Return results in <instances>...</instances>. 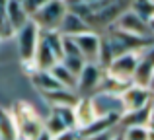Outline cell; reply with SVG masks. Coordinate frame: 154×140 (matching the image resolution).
I'll use <instances>...</instances> for the list:
<instances>
[{
	"label": "cell",
	"mask_w": 154,
	"mask_h": 140,
	"mask_svg": "<svg viewBox=\"0 0 154 140\" xmlns=\"http://www.w3.org/2000/svg\"><path fill=\"white\" fill-rule=\"evenodd\" d=\"M12 115L16 119V127H18V134L22 140H35L39 133L43 130V121L39 113L26 101H18L12 109Z\"/></svg>",
	"instance_id": "obj_1"
},
{
	"label": "cell",
	"mask_w": 154,
	"mask_h": 140,
	"mask_svg": "<svg viewBox=\"0 0 154 140\" xmlns=\"http://www.w3.org/2000/svg\"><path fill=\"white\" fill-rule=\"evenodd\" d=\"M18 55L20 61L26 68L31 70L33 64V57H35V49H37V41H39V27L35 25L33 19H27L18 31Z\"/></svg>",
	"instance_id": "obj_2"
},
{
	"label": "cell",
	"mask_w": 154,
	"mask_h": 140,
	"mask_svg": "<svg viewBox=\"0 0 154 140\" xmlns=\"http://www.w3.org/2000/svg\"><path fill=\"white\" fill-rule=\"evenodd\" d=\"M66 10H68L66 0H49L31 19L35 22V25L41 31H57V27L60 25Z\"/></svg>",
	"instance_id": "obj_3"
},
{
	"label": "cell",
	"mask_w": 154,
	"mask_h": 140,
	"mask_svg": "<svg viewBox=\"0 0 154 140\" xmlns=\"http://www.w3.org/2000/svg\"><path fill=\"white\" fill-rule=\"evenodd\" d=\"M111 29L121 31V33L133 35V37H140V39H150V31L146 27V22L140 19L135 12L125 10L119 18L115 19V23L111 25Z\"/></svg>",
	"instance_id": "obj_4"
},
{
	"label": "cell",
	"mask_w": 154,
	"mask_h": 140,
	"mask_svg": "<svg viewBox=\"0 0 154 140\" xmlns=\"http://www.w3.org/2000/svg\"><path fill=\"white\" fill-rule=\"evenodd\" d=\"M152 72H154V45H148L143 51H139V58H137V66H135V72H133L131 84L146 88L148 82H150Z\"/></svg>",
	"instance_id": "obj_5"
},
{
	"label": "cell",
	"mask_w": 154,
	"mask_h": 140,
	"mask_svg": "<svg viewBox=\"0 0 154 140\" xmlns=\"http://www.w3.org/2000/svg\"><path fill=\"white\" fill-rule=\"evenodd\" d=\"M150 99H152V94L146 90V88L133 86V84L119 95V101H121V107H123V113H131V111L144 109V107L150 105Z\"/></svg>",
	"instance_id": "obj_6"
},
{
	"label": "cell",
	"mask_w": 154,
	"mask_h": 140,
	"mask_svg": "<svg viewBox=\"0 0 154 140\" xmlns=\"http://www.w3.org/2000/svg\"><path fill=\"white\" fill-rule=\"evenodd\" d=\"M137 58H139V51H137V53L119 55V57H115L111 61V64L107 66L105 74L113 76V78H117V80H123V82H131L133 72H135V66H137Z\"/></svg>",
	"instance_id": "obj_7"
},
{
	"label": "cell",
	"mask_w": 154,
	"mask_h": 140,
	"mask_svg": "<svg viewBox=\"0 0 154 140\" xmlns=\"http://www.w3.org/2000/svg\"><path fill=\"white\" fill-rule=\"evenodd\" d=\"M90 103L94 107L96 117H107V115H123V107H121L119 95H109V94H96L90 97Z\"/></svg>",
	"instance_id": "obj_8"
},
{
	"label": "cell",
	"mask_w": 154,
	"mask_h": 140,
	"mask_svg": "<svg viewBox=\"0 0 154 140\" xmlns=\"http://www.w3.org/2000/svg\"><path fill=\"white\" fill-rule=\"evenodd\" d=\"M70 39L74 41L76 49L80 51V55H82L84 61L86 62H96L98 51H100V41H102V37H100L96 31H88V33L76 35V37H70Z\"/></svg>",
	"instance_id": "obj_9"
},
{
	"label": "cell",
	"mask_w": 154,
	"mask_h": 140,
	"mask_svg": "<svg viewBox=\"0 0 154 140\" xmlns=\"http://www.w3.org/2000/svg\"><path fill=\"white\" fill-rule=\"evenodd\" d=\"M88 31H94V29L86 23L84 18H80L78 14H74V12H70V10H66L60 25L57 27V33H59L60 37H76V35L88 33Z\"/></svg>",
	"instance_id": "obj_10"
},
{
	"label": "cell",
	"mask_w": 154,
	"mask_h": 140,
	"mask_svg": "<svg viewBox=\"0 0 154 140\" xmlns=\"http://www.w3.org/2000/svg\"><path fill=\"white\" fill-rule=\"evenodd\" d=\"M102 76H103V70L100 68L96 62H86L82 72H80L78 78H76V88H78L82 94H88V91L98 88Z\"/></svg>",
	"instance_id": "obj_11"
},
{
	"label": "cell",
	"mask_w": 154,
	"mask_h": 140,
	"mask_svg": "<svg viewBox=\"0 0 154 140\" xmlns=\"http://www.w3.org/2000/svg\"><path fill=\"white\" fill-rule=\"evenodd\" d=\"M57 64V58L53 55V51L49 49V45L45 43V39L39 33V41H37V49H35V57H33V64H31V70H43L49 72L53 66Z\"/></svg>",
	"instance_id": "obj_12"
},
{
	"label": "cell",
	"mask_w": 154,
	"mask_h": 140,
	"mask_svg": "<svg viewBox=\"0 0 154 140\" xmlns=\"http://www.w3.org/2000/svg\"><path fill=\"white\" fill-rule=\"evenodd\" d=\"M74 119H76V130H82L86 129L88 125L96 121V113H94V107L90 103V97H78L74 105Z\"/></svg>",
	"instance_id": "obj_13"
},
{
	"label": "cell",
	"mask_w": 154,
	"mask_h": 140,
	"mask_svg": "<svg viewBox=\"0 0 154 140\" xmlns=\"http://www.w3.org/2000/svg\"><path fill=\"white\" fill-rule=\"evenodd\" d=\"M115 125H119V117L117 115H107V117H98L92 125H88L86 129L78 130V136L80 140L84 138H90L94 134H100V133H105V130H111L115 129Z\"/></svg>",
	"instance_id": "obj_14"
},
{
	"label": "cell",
	"mask_w": 154,
	"mask_h": 140,
	"mask_svg": "<svg viewBox=\"0 0 154 140\" xmlns=\"http://www.w3.org/2000/svg\"><path fill=\"white\" fill-rule=\"evenodd\" d=\"M29 78L31 84L37 88L41 94H49V91H57V90H64L59 82L49 74V72H43V70H29Z\"/></svg>",
	"instance_id": "obj_15"
},
{
	"label": "cell",
	"mask_w": 154,
	"mask_h": 140,
	"mask_svg": "<svg viewBox=\"0 0 154 140\" xmlns=\"http://www.w3.org/2000/svg\"><path fill=\"white\" fill-rule=\"evenodd\" d=\"M0 140H20L18 127L12 111H6L0 107Z\"/></svg>",
	"instance_id": "obj_16"
},
{
	"label": "cell",
	"mask_w": 154,
	"mask_h": 140,
	"mask_svg": "<svg viewBox=\"0 0 154 140\" xmlns=\"http://www.w3.org/2000/svg\"><path fill=\"white\" fill-rule=\"evenodd\" d=\"M6 18H8V23H10V27L14 31H18L29 19L26 16V12L22 10V4L16 2V0H6Z\"/></svg>",
	"instance_id": "obj_17"
},
{
	"label": "cell",
	"mask_w": 154,
	"mask_h": 140,
	"mask_svg": "<svg viewBox=\"0 0 154 140\" xmlns=\"http://www.w3.org/2000/svg\"><path fill=\"white\" fill-rule=\"evenodd\" d=\"M47 99V103H51V107H74L78 97L74 91L70 90H57V91H49L43 94Z\"/></svg>",
	"instance_id": "obj_18"
},
{
	"label": "cell",
	"mask_w": 154,
	"mask_h": 140,
	"mask_svg": "<svg viewBox=\"0 0 154 140\" xmlns=\"http://www.w3.org/2000/svg\"><path fill=\"white\" fill-rule=\"evenodd\" d=\"M148 107L144 109H139V111H131V113H123L119 117V125H125V129L129 127H148Z\"/></svg>",
	"instance_id": "obj_19"
},
{
	"label": "cell",
	"mask_w": 154,
	"mask_h": 140,
	"mask_svg": "<svg viewBox=\"0 0 154 140\" xmlns=\"http://www.w3.org/2000/svg\"><path fill=\"white\" fill-rule=\"evenodd\" d=\"M49 74L60 84V86L64 88V90H70V91H74V90H76V78H74V76H72L66 68H64L60 62H57V64L53 66V68L49 70Z\"/></svg>",
	"instance_id": "obj_20"
},
{
	"label": "cell",
	"mask_w": 154,
	"mask_h": 140,
	"mask_svg": "<svg viewBox=\"0 0 154 140\" xmlns=\"http://www.w3.org/2000/svg\"><path fill=\"white\" fill-rule=\"evenodd\" d=\"M129 10L135 12L140 19L146 22L148 18H152V16H154V2H152V0H131Z\"/></svg>",
	"instance_id": "obj_21"
},
{
	"label": "cell",
	"mask_w": 154,
	"mask_h": 140,
	"mask_svg": "<svg viewBox=\"0 0 154 140\" xmlns=\"http://www.w3.org/2000/svg\"><path fill=\"white\" fill-rule=\"evenodd\" d=\"M111 61H113V53H111V49H109V43H107V39H102V41H100V51H98L96 64L105 72L107 66L111 64Z\"/></svg>",
	"instance_id": "obj_22"
},
{
	"label": "cell",
	"mask_w": 154,
	"mask_h": 140,
	"mask_svg": "<svg viewBox=\"0 0 154 140\" xmlns=\"http://www.w3.org/2000/svg\"><path fill=\"white\" fill-rule=\"evenodd\" d=\"M53 113L63 121V125L66 129L76 130V119H74V107H53Z\"/></svg>",
	"instance_id": "obj_23"
},
{
	"label": "cell",
	"mask_w": 154,
	"mask_h": 140,
	"mask_svg": "<svg viewBox=\"0 0 154 140\" xmlns=\"http://www.w3.org/2000/svg\"><path fill=\"white\" fill-rule=\"evenodd\" d=\"M43 129H45L47 133H49L51 136L55 138V136H59L60 133H64V130H66V127H64V125H63V121H60V119L51 111V115L47 117V121L43 123Z\"/></svg>",
	"instance_id": "obj_24"
},
{
	"label": "cell",
	"mask_w": 154,
	"mask_h": 140,
	"mask_svg": "<svg viewBox=\"0 0 154 140\" xmlns=\"http://www.w3.org/2000/svg\"><path fill=\"white\" fill-rule=\"evenodd\" d=\"M60 64H63L64 68L70 72L74 78H78V74L82 72L84 64H86V61H84V58H80V57H64L63 61H60Z\"/></svg>",
	"instance_id": "obj_25"
},
{
	"label": "cell",
	"mask_w": 154,
	"mask_h": 140,
	"mask_svg": "<svg viewBox=\"0 0 154 140\" xmlns=\"http://www.w3.org/2000/svg\"><path fill=\"white\" fill-rule=\"evenodd\" d=\"M123 140H148V129L146 127H129L123 134Z\"/></svg>",
	"instance_id": "obj_26"
},
{
	"label": "cell",
	"mask_w": 154,
	"mask_h": 140,
	"mask_svg": "<svg viewBox=\"0 0 154 140\" xmlns=\"http://www.w3.org/2000/svg\"><path fill=\"white\" fill-rule=\"evenodd\" d=\"M47 2H49V0H23V2H22V10L26 12V16L31 19Z\"/></svg>",
	"instance_id": "obj_27"
},
{
	"label": "cell",
	"mask_w": 154,
	"mask_h": 140,
	"mask_svg": "<svg viewBox=\"0 0 154 140\" xmlns=\"http://www.w3.org/2000/svg\"><path fill=\"white\" fill-rule=\"evenodd\" d=\"M53 140H80V136H78V130L66 129V130H64V133H60L59 136H55Z\"/></svg>",
	"instance_id": "obj_28"
},
{
	"label": "cell",
	"mask_w": 154,
	"mask_h": 140,
	"mask_svg": "<svg viewBox=\"0 0 154 140\" xmlns=\"http://www.w3.org/2000/svg\"><path fill=\"white\" fill-rule=\"evenodd\" d=\"M117 136V133L115 130H105V133H100V134H94V136H90V138H84V140H113Z\"/></svg>",
	"instance_id": "obj_29"
},
{
	"label": "cell",
	"mask_w": 154,
	"mask_h": 140,
	"mask_svg": "<svg viewBox=\"0 0 154 140\" xmlns=\"http://www.w3.org/2000/svg\"><path fill=\"white\" fill-rule=\"evenodd\" d=\"M35 140H53V136H51V134H49V133H47V130H45V129H43V130H41V133H39V134H37V136H35Z\"/></svg>",
	"instance_id": "obj_30"
},
{
	"label": "cell",
	"mask_w": 154,
	"mask_h": 140,
	"mask_svg": "<svg viewBox=\"0 0 154 140\" xmlns=\"http://www.w3.org/2000/svg\"><path fill=\"white\" fill-rule=\"evenodd\" d=\"M146 27H148V31H150V35H152L154 33V16L146 19Z\"/></svg>",
	"instance_id": "obj_31"
},
{
	"label": "cell",
	"mask_w": 154,
	"mask_h": 140,
	"mask_svg": "<svg viewBox=\"0 0 154 140\" xmlns=\"http://www.w3.org/2000/svg\"><path fill=\"white\" fill-rule=\"evenodd\" d=\"M113 140H123V138H121V134H117V136H115V138H113Z\"/></svg>",
	"instance_id": "obj_32"
},
{
	"label": "cell",
	"mask_w": 154,
	"mask_h": 140,
	"mask_svg": "<svg viewBox=\"0 0 154 140\" xmlns=\"http://www.w3.org/2000/svg\"><path fill=\"white\" fill-rule=\"evenodd\" d=\"M16 2H20V4H22V2H23V0H16Z\"/></svg>",
	"instance_id": "obj_33"
},
{
	"label": "cell",
	"mask_w": 154,
	"mask_h": 140,
	"mask_svg": "<svg viewBox=\"0 0 154 140\" xmlns=\"http://www.w3.org/2000/svg\"><path fill=\"white\" fill-rule=\"evenodd\" d=\"M20 140H22V138H20Z\"/></svg>",
	"instance_id": "obj_34"
},
{
	"label": "cell",
	"mask_w": 154,
	"mask_h": 140,
	"mask_svg": "<svg viewBox=\"0 0 154 140\" xmlns=\"http://www.w3.org/2000/svg\"><path fill=\"white\" fill-rule=\"evenodd\" d=\"M152 2H154V0H152Z\"/></svg>",
	"instance_id": "obj_35"
}]
</instances>
